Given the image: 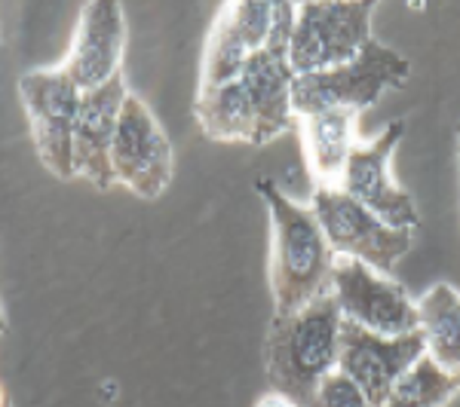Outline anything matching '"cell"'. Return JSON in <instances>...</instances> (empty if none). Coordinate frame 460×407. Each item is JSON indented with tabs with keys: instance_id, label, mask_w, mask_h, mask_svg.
Returning a JSON list of instances; mask_svg holds the SVG:
<instances>
[{
	"instance_id": "obj_15",
	"label": "cell",
	"mask_w": 460,
	"mask_h": 407,
	"mask_svg": "<svg viewBox=\"0 0 460 407\" xmlns=\"http://www.w3.org/2000/svg\"><path fill=\"white\" fill-rule=\"evenodd\" d=\"M418 334L427 359L460 380V288L436 282L418 300Z\"/></svg>"
},
{
	"instance_id": "obj_13",
	"label": "cell",
	"mask_w": 460,
	"mask_h": 407,
	"mask_svg": "<svg viewBox=\"0 0 460 407\" xmlns=\"http://www.w3.org/2000/svg\"><path fill=\"white\" fill-rule=\"evenodd\" d=\"M129 99L123 74L111 83L89 89L80 99L77 123H74V175H84L95 187H111V144H114L117 120Z\"/></svg>"
},
{
	"instance_id": "obj_9",
	"label": "cell",
	"mask_w": 460,
	"mask_h": 407,
	"mask_svg": "<svg viewBox=\"0 0 460 407\" xmlns=\"http://www.w3.org/2000/svg\"><path fill=\"white\" fill-rule=\"evenodd\" d=\"M172 144L154 120L151 108L129 95L117 120L114 144H111V175L114 184L129 187L136 196L154 199L172 181Z\"/></svg>"
},
{
	"instance_id": "obj_6",
	"label": "cell",
	"mask_w": 460,
	"mask_h": 407,
	"mask_svg": "<svg viewBox=\"0 0 460 407\" xmlns=\"http://www.w3.org/2000/svg\"><path fill=\"white\" fill-rule=\"evenodd\" d=\"M295 4H273V22L264 47L246 58L240 83L249 92L258 114V144L273 142L277 135L295 129L298 117L292 110V83L295 71L288 65V47L295 34Z\"/></svg>"
},
{
	"instance_id": "obj_11",
	"label": "cell",
	"mask_w": 460,
	"mask_h": 407,
	"mask_svg": "<svg viewBox=\"0 0 460 407\" xmlns=\"http://www.w3.org/2000/svg\"><path fill=\"white\" fill-rule=\"evenodd\" d=\"M418 359H424V340L418 331L402 337H381L350 322L341 325L338 371L359 386L372 407H384L399 377Z\"/></svg>"
},
{
	"instance_id": "obj_8",
	"label": "cell",
	"mask_w": 460,
	"mask_h": 407,
	"mask_svg": "<svg viewBox=\"0 0 460 407\" xmlns=\"http://www.w3.org/2000/svg\"><path fill=\"white\" fill-rule=\"evenodd\" d=\"M22 105L31 120V135L37 157L43 166L58 178L74 175V123L84 92L77 83L62 74V68L53 71H28L19 80Z\"/></svg>"
},
{
	"instance_id": "obj_4",
	"label": "cell",
	"mask_w": 460,
	"mask_h": 407,
	"mask_svg": "<svg viewBox=\"0 0 460 407\" xmlns=\"http://www.w3.org/2000/svg\"><path fill=\"white\" fill-rule=\"evenodd\" d=\"M310 209L338 257H353L384 276L396 270L414 242V233L384 224L375 212L350 199L341 187H316Z\"/></svg>"
},
{
	"instance_id": "obj_12",
	"label": "cell",
	"mask_w": 460,
	"mask_h": 407,
	"mask_svg": "<svg viewBox=\"0 0 460 407\" xmlns=\"http://www.w3.org/2000/svg\"><path fill=\"white\" fill-rule=\"evenodd\" d=\"M126 49V16L120 4H86L80 13L71 53L65 58L62 74L77 83L80 92L99 89L120 77V62Z\"/></svg>"
},
{
	"instance_id": "obj_21",
	"label": "cell",
	"mask_w": 460,
	"mask_h": 407,
	"mask_svg": "<svg viewBox=\"0 0 460 407\" xmlns=\"http://www.w3.org/2000/svg\"><path fill=\"white\" fill-rule=\"evenodd\" d=\"M99 398L102 402H117V398H120V386H117V380H102L99 383Z\"/></svg>"
},
{
	"instance_id": "obj_2",
	"label": "cell",
	"mask_w": 460,
	"mask_h": 407,
	"mask_svg": "<svg viewBox=\"0 0 460 407\" xmlns=\"http://www.w3.org/2000/svg\"><path fill=\"white\" fill-rule=\"evenodd\" d=\"M341 309L332 294L288 313H273L264 343L267 380L277 395L307 407L319 383L338 371Z\"/></svg>"
},
{
	"instance_id": "obj_22",
	"label": "cell",
	"mask_w": 460,
	"mask_h": 407,
	"mask_svg": "<svg viewBox=\"0 0 460 407\" xmlns=\"http://www.w3.org/2000/svg\"><path fill=\"white\" fill-rule=\"evenodd\" d=\"M255 407H298L295 402H288V398L277 395V392H267V395H261V402H258Z\"/></svg>"
},
{
	"instance_id": "obj_7",
	"label": "cell",
	"mask_w": 460,
	"mask_h": 407,
	"mask_svg": "<svg viewBox=\"0 0 460 407\" xmlns=\"http://www.w3.org/2000/svg\"><path fill=\"white\" fill-rule=\"evenodd\" d=\"M332 298L341 309V319L372 334L402 337L418 331V300H411V294L396 279L353 257L335 261Z\"/></svg>"
},
{
	"instance_id": "obj_19",
	"label": "cell",
	"mask_w": 460,
	"mask_h": 407,
	"mask_svg": "<svg viewBox=\"0 0 460 407\" xmlns=\"http://www.w3.org/2000/svg\"><path fill=\"white\" fill-rule=\"evenodd\" d=\"M227 13L234 19L236 31L243 34V40L249 43L252 53L261 49L267 34H270L273 4H227Z\"/></svg>"
},
{
	"instance_id": "obj_16",
	"label": "cell",
	"mask_w": 460,
	"mask_h": 407,
	"mask_svg": "<svg viewBox=\"0 0 460 407\" xmlns=\"http://www.w3.org/2000/svg\"><path fill=\"white\" fill-rule=\"evenodd\" d=\"M197 120L215 142L258 144V114L240 80L215 89H199Z\"/></svg>"
},
{
	"instance_id": "obj_23",
	"label": "cell",
	"mask_w": 460,
	"mask_h": 407,
	"mask_svg": "<svg viewBox=\"0 0 460 407\" xmlns=\"http://www.w3.org/2000/svg\"><path fill=\"white\" fill-rule=\"evenodd\" d=\"M6 328V319H4V309H0V331Z\"/></svg>"
},
{
	"instance_id": "obj_1",
	"label": "cell",
	"mask_w": 460,
	"mask_h": 407,
	"mask_svg": "<svg viewBox=\"0 0 460 407\" xmlns=\"http://www.w3.org/2000/svg\"><path fill=\"white\" fill-rule=\"evenodd\" d=\"M255 187L270 212V291L277 313L332 294L338 255L325 239L314 209L286 196L270 178H258Z\"/></svg>"
},
{
	"instance_id": "obj_20",
	"label": "cell",
	"mask_w": 460,
	"mask_h": 407,
	"mask_svg": "<svg viewBox=\"0 0 460 407\" xmlns=\"http://www.w3.org/2000/svg\"><path fill=\"white\" fill-rule=\"evenodd\" d=\"M307 407H372V404H368V398L362 395L353 380H347L341 371H332L319 383V389L314 392Z\"/></svg>"
},
{
	"instance_id": "obj_10",
	"label": "cell",
	"mask_w": 460,
	"mask_h": 407,
	"mask_svg": "<svg viewBox=\"0 0 460 407\" xmlns=\"http://www.w3.org/2000/svg\"><path fill=\"white\" fill-rule=\"evenodd\" d=\"M402 135H405V123L393 120L372 144H356L344 172H341L338 187L359 205H366L368 212H375L384 224L414 233L420 227L414 199L408 196V190L399 187L396 178L390 172L393 151L402 142Z\"/></svg>"
},
{
	"instance_id": "obj_17",
	"label": "cell",
	"mask_w": 460,
	"mask_h": 407,
	"mask_svg": "<svg viewBox=\"0 0 460 407\" xmlns=\"http://www.w3.org/2000/svg\"><path fill=\"white\" fill-rule=\"evenodd\" d=\"M252 56L249 43L236 31L234 19H230L227 6H221L218 19H215L209 37H206V53H203V77L199 89H215L240 80L246 58Z\"/></svg>"
},
{
	"instance_id": "obj_5",
	"label": "cell",
	"mask_w": 460,
	"mask_h": 407,
	"mask_svg": "<svg viewBox=\"0 0 460 407\" xmlns=\"http://www.w3.org/2000/svg\"><path fill=\"white\" fill-rule=\"evenodd\" d=\"M375 4H301L288 65L295 77H310L356 58L372 40Z\"/></svg>"
},
{
	"instance_id": "obj_14",
	"label": "cell",
	"mask_w": 460,
	"mask_h": 407,
	"mask_svg": "<svg viewBox=\"0 0 460 407\" xmlns=\"http://www.w3.org/2000/svg\"><path fill=\"white\" fill-rule=\"evenodd\" d=\"M356 117L359 114L353 110H323L298 120L316 187H338L341 172L356 147Z\"/></svg>"
},
{
	"instance_id": "obj_3",
	"label": "cell",
	"mask_w": 460,
	"mask_h": 407,
	"mask_svg": "<svg viewBox=\"0 0 460 407\" xmlns=\"http://www.w3.org/2000/svg\"><path fill=\"white\" fill-rule=\"evenodd\" d=\"M408 58L377 43L375 37L356 53L350 62L310 77H295L292 110L295 117L323 114V110H359L372 108L387 89L402 86L408 80Z\"/></svg>"
},
{
	"instance_id": "obj_18",
	"label": "cell",
	"mask_w": 460,
	"mask_h": 407,
	"mask_svg": "<svg viewBox=\"0 0 460 407\" xmlns=\"http://www.w3.org/2000/svg\"><path fill=\"white\" fill-rule=\"evenodd\" d=\"M460 392V380L436 368L433 361L418 359L408 371L399 377L384 407H442Z\"/></svg>"
},
{
	"instance_id": "obj_24",
	"label": "cell",
	"mask_w": 460,
	"mask_h": 407,
	"mask_svg": "<svg viewBox=\"0 0 460 407\" xmlns=\"http://www.w3.org/2000/svg\"><path fill=\"white\" fill-rule=\"evenodd\" d=\"M457 162H460V126H457Z\"/></svg>"
},
{
	"instance_id": "obj_25",
	"label": "cell",
	"mask_w": 460,
	"mask_h": 407,
	"mask_svg": "<svg viewBox=\"0 0 460 407\" xmlns=\"http://www.w3.org/2000/svg\"><path fill=\"white\" fill-rule=\"evenodd\" d=\"M0 407H6V402H4V392H0Z\"/></svg>"
}]
</instances>
